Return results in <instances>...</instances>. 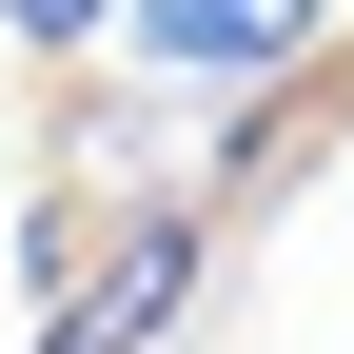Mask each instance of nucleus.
<instances>
[{"instance_id":"f257e3e1","label":"nucleus","mask_w":354,"mask_h":354,"mask_svg":"<svg viewBox=\"0 0 354 354\" xmlns=\"http://www.w3.org/2000/svg\"><path fill=\"white\" fill-rule=\"evenodd\" d=\"M315 39H335V0H118L138 99H276Z\"/></svg>"},{"instance_id":"f03ea898","label":"nucleus","mask_w":354,"mask_h":354,"mask_svg":"<svg viewBox=\"0 0 354 354\" xmlns=\"http://www.w3.org/2000/svg\"><path fill=\"white\" fill-rule=\"evenodd\" d=\"M0 39L20 59H79V39H118V0H0Z\"/></svg>"}]
</instances>
